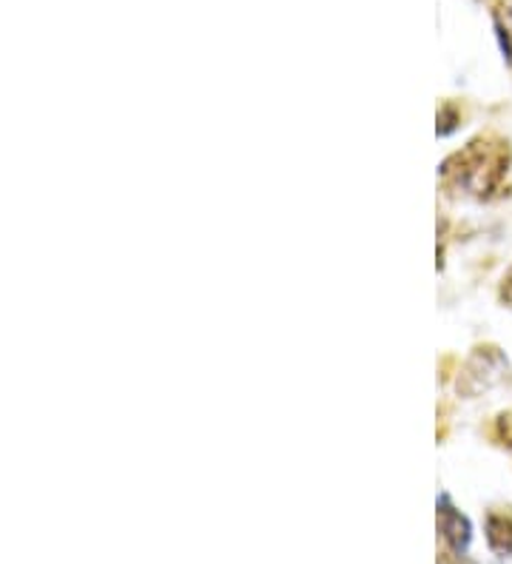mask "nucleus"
<instances>
[{"mask_svg":"<svg viewBox=\"0 0 512 564\" xmlns=\"http://www.w3.org/2000/svg\"><path fill=\"white\" fill-rule=\"evenodd\" d=\"M506 165H510V145L504 140L481 138L444 163V180L484 197L487 192L499 188L501 177L506 174Z\"/></svg>","mask_w":512,"mask_h":564,"instance_id":"obj_1","label":"nucleus"},{"mask_svg":"<svg viewBox=\"0 0 512 564\" xmlns=\"http://www.w3.org/2000/svg\"><path fill=\"white\" fill-rule=\"evenodd\" d=\"M438 530H442V539L444 544L450 547V553L456 558H465L467 556V547H470V522H467V517L461 513V510L456 508V505L447 499V496H442L438 499Z\"/></svg>","mask_w":512,"mask_h":564,"instance_id":"obj_2","label":"nucleus"},{"mask_svg":"<svg viewBox=\"0 0 512 564\" xmlns=\"http://www.w3.org/2000/svg\"><path fill=\"white\" fill-rule=\"evenodd\" d=\"M487 542L495 553H512V508H495L487 513Z\"/></svg>","mask_w":512,"mask_h":564,"instance_id":"obj_3","label":"nucleus"},{"mask_svg":"<svg viewBox=\"0 0 512 564\" xmlns=\"http://www.w3.org/2000/svg\"><path fill=\"white\" fill-rule=\"evenodd\" d=\"M501 300H504V303L512 308V269H510V274L504 276V285H501Z\"/></svg>","mask_w":512,"mask_h":564,"instance_id":"obj_4","label":"nucleus"}]
</instances>
